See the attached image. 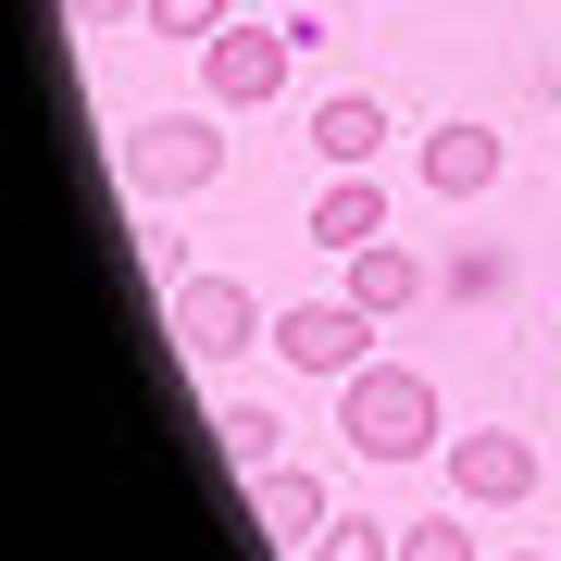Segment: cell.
<instances>
[{
    "label": "cell",
    "instance_id": "1",
    "mask_svg": "<svg viewBox=\"0 0 561 561\" xmlns=\"http://www.w3.org/2000/svg\"><path fill=\"white\" fill-rule=\"evenodd\" d=\"M337 437L362 461H424V449H449V424L412 362H362V375H337Z\"/></svg>",
    "mask_w": 561,
    "mask_h": 561
},
{
    "label": "cell",
    "instance_id": "2",
    "mask_svg": "<svg viewBox=\"0 0 561 561\" xmlns=\"http://www.w3.org/2000/svg\"><path fill=\"white\" fill-rule=\"evenodd\" d=\"M113 162H125V201H201L225 175V113L213 101L201 113H150V125L113 138Z\"/></svg>",
    "mask_w": 561,
    "mask_h": 561
},
{
    "label": "cell",
    "instance_id": "3",
    "mask_svg": "<svg viewBox=\"0 0 561 561\" xmlns=\"http://www.w3.org/2000/svg\"><path fill=\"white\" fill-rule=\"evenodd\" d=\"M287 62H300V25H287V38L275 25H225V38H201V101L213 113H262L287 88Z\"/></svg>",
    "mask_w": 561,
    "mask_h": 561
},
{
    "label": "cell",
    "instance_id": "4",
    "mask_svg": "<svg viewBox=\"0 0 561 561\" xmlns=\"http://www.w3.org/2000/svg\"><path fill=\"white\" fill-rule=\"evenodd\" d=\"M162 324H175L187 362H238L262 337V300H250L238 275H175V287H162Z\"/></svg>",
    "mask_w": 561,
    "mask_h": 561
},
{
    "label": "cell",
    "instance_id": "5",
    "mask_svg": "<svg viewBox=\"0 0 561 561\" xmlns=\"http://www.w3.org/2000/svg\"><path fill=\"white\" fill-rule=\"evenodd\" d=\"M449 500L461 512H524L537 500V437H512V424H474V437H449Z\"/></svg>",
    "mask_w": 561,
    "mask_h": 561
},
{
    "label": "cell",
    "instance_id": "6",
    "mask_svg": "<svg viewBox=\"0 0 561 561\" xmlns=\"http://www.w3.org/2000/svg\"><path fill=\"white\" fill-rule=\"evenodd\" d=\"M275 362L287 375H362L375 362V312L362 300H287L275 312Z\"/></svg>",
    "mask_w": 561,
    "mask_h": 561
},
{
    "label": "cell",
    "instance_id": "7",
    "mask_svg": "<svg viewBox=\"0 0 561 561\" xmlns=\"http://www.w3.org/2000/svg\"><path fill=\"white\" fill-rule=\"evenodd\" d=\"M387 138H400V125H387V101H362V88H350V101H312V162H324V175H375Z\"/></svg>",
    "mask_w": 561,
    "mask_h": 561
},
{
    "label": "cell",
    "instance_id": "8",
    "mask_svg": "<svg viewBox=\"0 0 561 561\" xmlns=\"http://www.w3.org/2000/svg\"><path fill=\"white\" fill-rule=\"evenodd\" d=\"M424 187H437V201H486V187H500V125H437V138H424Z\"/></svg>",
    "mask_w": 561,
    "mask_h": 561
},
{
    "label": "cell",
    "instance_id": "9",
    "mask_svg": "<svg viewBox=\"0 0 561 561\" xmlns=\"http://www.w3.org/2000/svg\"><path fill=\"white\" fill-rule=\"evenodd\" d=\"M250 512H262V537H300V549L337 524V500H324L300 461H262V474H250Z\"/></svg>",
    "mask_w": 561,
    "mask_h": 561
},
{
    "label": "cell",
    "instance_id": "10",
    "mask_svg": "<svg viewBox=\"0 0 561 561\" xmlns=\"http://www.w3.org/2000/svg\"><path fill=\"white\" fill-rule=\"evenodd\" d=\"M375 238H387V187H375V175H324V201H312V250L350 262V250H375Z\"/></svg>",
    "mask_w": 561,
    "mask_h": 561
},
{
    "label": "cell",
    "instance_id": "11",
    "mask_svg": "<svg viewBox=\"0 0 561 561\" xmlns=\"http://www.w3.org/2000/svg\"><path fill=\"white\" fill-rule=\"evenodd\" d=\"M337 300H362V312L387 324V312H412V300H424V262H412L400 238H375V250H350V287H337Z\"/></svg>",
    "mask_w": 561,
    "mask_h": 561
},
{
    "label": "cell",
    "instance_id": "12",
    "mask_svg": "<svg viewBox=\"0 0 561 561\" xmlns=\"http://www.w3.org/2000/svg\"><path fill=\"white\" fill-rule=\"evenodd\" d=\"M312 561H400V524H362V512H337L312 537Z\"/></svg>",
    "mask_w": 561,
    "mask_h": 561
},
{
    "label": "cell",
    "instance_id": "13",
    "mask_svg": "<svg viewBox=\"0 0 561 561\" xmlns=\"http://www.w3.org/2000/svg\"><path fill=\"white\" fill-rule=\"evenodd\" d=\"M150 38H225V25H238V0H150Z\"/></svg>",
    "mask_w": 561,
    "mask_h": 561
},
{
    "label": "cell",
    "instance_id": "14",
    "mask_svg": "<svg viewBox=\"0 0 561 561\" xmlns=\"http://www.w3.org/2000/svg\"><path fill=\"white\" fill-rule=\"evenodd\" d=\"M225 461H238V474H262V461H275V412H250V400H225Z\"/></svg>",
    "mask_w": 561,
    "mask_h": 561
},
{
    "label": "cell",
    "instance_id": "15",
    "mask_svg": "<svg viewBox=\"0 0 561 561\" xmlns=\"http://www.w3.org/2000/svg\"><path fill=\"white\" fill-rule=\"evenodd\" d=\"M400 561H474V524L437 512V524H400Z\"/></svg>",
    "mask_w": 561,
    "mask_h": 561
},
{
    "label": "cell",
    "instance_id": "16",
    "mask_svg": "<svg viewBox=\"0 0 561 561\" xmlns=\"http://www.w3.org/2000/svg\"><path fill=\"white\" fill-rule=\"evenodd\" d=\"M500 561H537V549H500Z\"/></svg>",
    "mask_w": 561,
    "mask_h": 561
}]
</instances>
